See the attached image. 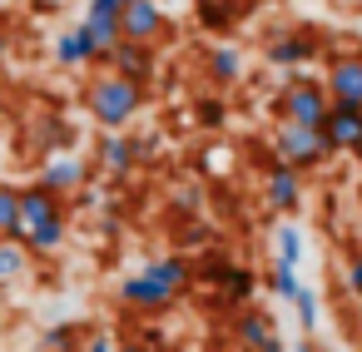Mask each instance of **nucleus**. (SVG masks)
Returning a JSON list of instances; mask_svg holds the SVG:
<instances>
[{
  "label": "nucleus",
  "mask_w": 362,
  "mask_h": 352,
  "mask_svg": "<svg viewBox=\"0 0 362 352\" xmlns=\"http://www.w3.org/2000/svg\"><path fill=\"white\" fill-rule=\"evenodd\" d=\"M204 65H209V80H214V85H233V80L243 75V50H238V45H214Z\"/></svg>",
  "instance_id": "obj_18"
},
{
  "label": "nucleus",
  "mask_w": 362,
  "mask_h": 352,
  "mask_svg": "<svg viewBox=\"0 0 362 352\" xmlns=\"http://www.w3.org/2000/svg\"><path fill=\"white\" fill-rule=\"evenodd\" d=\"M0 238H21V189L0 184Z\"/></svg>",
  "instance_id": "obj_21"
},
{
  "label": "nucleus",
  "mask_w": 362,
  "mask_h": 352,
  "mask_svg": "<svg viewBox=\"0 0 362 352\" xmlns=\"http://www.w3.org/2000/svg\"><path fill=\"white\" fill-rule=\"evenodd\" d=\"M322 134L332 139L337 154H362V110L357 105H332Z\"/></svg>",
  "instance_id": "obj_13"
},
{
  "label": "nucleus",
  "mask_w": 362,
  "mask_h": 352,
  "mask_svg": "<svg viewBox=\"0 0 362 352\" xmlns=\"http://www.w3.org/2000/svg\"><path fill=\"white\" fill-rule=\"evenodd\" d=\"M347 293L362 298V253H352V263H347Z\"/></svg>",
  "instance_id": "obj_28"
},
{
  "label": "nucleus",
  "mask_w": 362,
  "mask_h": 352,
  "mask_svg": "<svg viewBox=\"0 0 362 352\" xmlns=\"http://www.w3.org/2000/svg\"><path fill=\"white\" fill-rule=\"evenodd\" d=\"M199 124L218 129V124H223V105H218V100H204V105H199Z\"/></svg>",
  "instance_id": "obj_27"
},
{
  "label": "nucleus",
  "mask_w": 362,
  "mask_h": 352,
  "mask_svg": "<svg viewBox=\"0 0 362 352\" xmlns=\"http://www.w3.org/2000/svg\"><path fill=\"white\" fill-rule=\"evenodd\" d=\"M119 6H129V0H119Z\"/></svg>",
  "instance_id": "obj_35"
},
{
  "label": "nucleus",
  "mask_w": 362,
  "mask_h": 352,
  "mask_svg": "<svg viewBox=\"0 0 362 352\" xmlns=\"http://www.w3.org/2000/svg\"><path fill=\"white\" fill-rule=\"evenodd\" d=\"M263 55H268V65H278V70H298V65H308V60L317 55V35H308V30H283V35H273V40L263 45Z\"/></svg>",
  "instance_id": "obj_11"
},
{
  "label": "nucleus",
  "mask_w": 362,
  "mask_h": 352,
  "mask_svg": "<svg viewBox=\"0 0 362 352\" xmlns=\"http://www.w3.org/2000/svg\"><path fill=\"white\" fill-rule=\"evenodd\" d=\"M327 95H332V105H357L362 110V55H337L332 65H327Z\"/></svg>",
  "instance_id": "obj_12"
},
{
  "label": "nucleus",
  "mask_w": 362,
  "mask_h": 352,
  "mask_svg": "<svg viewBox=\"0 0 362 352\" xmlns=\"http://www.w3.org/2000/svg\"><path fill=\"white\" fill-rule=\"evenodd\" d=\"M119 352H149V347H139V342H124V347H119Z\"/></svg>",
  "instance_id": "obj_33"
},
{
  "label": "nucleus",
  "mask_w": 362,
  "mask_h": 352,
  "mask_svg": "<svg viewBox=\"0 0 362 352\" xmlns=\"http://www.w3.org/2000/svg\"><path fill=\"white\" fill-rule=\"evenodd\" d=\"M0 115H6V100H0Z\"/></svg>",
  "instance_id": "obj_34"
},
{
  "label": "nucleus",
  "mask_w": 362,
  "mask_h": 352,
  "mask_svg": "<svg viewBox=\"0 0 362 352\" xmlns=\"http://www.w3.org/2000/svg\"><path fill=\"white\" fill-rule=\"evenodd\" d=\"M55 218H65V199L60 194H50L45 184L21 189V238L35 233V228H45V223H55Z\"/></svg>",
  "instance_id": "obj_10"
},
{
  "label": "nucleus",
  "mask_w": 362,
  "mask_h": 352,
  "mask_svg": "<svg viewBox=\"0 0 362 352\" xmlns=\"http://www.w3.org/2000/svg\"><path fill=\"white\" fill-rule=\"evenodd\" d=\"M35 184H45V189H50V194H60V199H65V194H80V189L90 184V164H85L75 149H65V154H50Z\"/></svg>",
  "instance_id": "obj_7"
},
{
  "label": "nucleus",
  "mask_w": 362,
  "mask_h": 352,
  "mask_svg": "<svg viewBox=\"0 0 362 352\" xmlns=\"http://www.w3.org/2000/svg\"><path fill=\"white\" fill-rule=\"evenodd\" d=\"M273 248H278V263H293V268H298V258H303V233H298L293 223H283V228L273 233Z\"/></svg>",
  "instance_id": "obj_23"
},
{
  "label": "nucleus",
  "mask_w": 362,
  "mask_h": 352,
  "mask_svg": "<svg viewBox=\"0 0 362 352\" xmlns=\"http://www.w3.org/2000/svg\"><path fill=\"white\" fill-rule=\"evenodd\" d=\"M327 110H332L327 85H322V80H308V75H293V80L278 90V100H273V115H278V119L313 124V129L327 124Z\"/></svg>",
  "instance_id": "obj_4"
},
{
  "label": "nucleus",
  "mask_w": 362,
  "mask_h": 352,
  "mask_svg": "<svg viewBox=\"0 0 362 352\" xmlns=\"http://www.w3.org/2000/svg\"><path fill=\"white\" fill-rule=\"evenodd\" d=\"M144 100H149V85H139V80H129L119 70H105V75H95L85 85V110H90V119L100 129H124L144 110Z\"/></svg>",
  "instance_id": "obj_2"
},
{
  "label": "nucleus",
  "mask_w": 362,
  "mask_h": 352,
  "mask_svg": "<svg viewBox=\"0 0 362 352\" xmlns=\"http://www.w3.org/2000/svg\"><path fill=\"white\" fill-rule=\"evenodd\" d=\"M139 159H149V144L144 139H129L124 129H105V139H100V169L105 174L124 179Z\"/></svg>",
  "instance_id": "obj_8"
},
{
  "label": "nucleus",
  "mask_w": 362,
  "mask_h": 352,
  "mask_svg": "<svg viewBox=\"0 0 362 352\" xmlns=\"http://www.w3.org/2000/svg\"><path fill=\"white\" fill-rule=\"evenodd\" d=\"M268 293H273V298H283V303H293V298L303 293L298 268H293V263H273V268H268Z\"/></svg>",
  "instance_id": "obj_22"
},
{
  "label": "nucleus",
  "mask_w": 362,
  "mask_h": 352,
  "mask_svg": "<svg viewBox=\"0 0 362 352\" xmlns=\"http://www.w3.org/2000/svg\"><path fill=\"white\" fill-rule=\"evenodd\" d=\"M194 283V263L179 258V253H164V258H149L139 273H129L119 283V303L134 307V312H164L179 293H189Z\"/></svg>",
  "instance_id": "obj_1"
},
{
  "label": "nucleus",
  "mask_w": 362,
  "mask_h": 352,
  "mask_svg": "<svg viewBox=\"0 0 362 352\" xmlns=\"http://www.w3.org/2000/svg\"><path fill=\"white\" fill-rule=\"evenodd\" d=\"M75 144V129L60 119V115H50V119H40V134H35V149H45V154H65Z\"/></svg>",
  "instance_id": "obj_19"
},
{
  "label": "nucleus",
  "mask_w": 362,
  "mask_h": 352,
  "mask_svg": "<svg viewBox=\"0 0 362 352\" xmlns=\"http://www.w3.org/2000/svg\"><path fill=\"white\" fill-rule=\"evenodd\" d=\"M204 278L223 293V303H228V307H248V303H253V293H258V278H253L248 268H238V263H223V258H214V263L204 268Z\"/></svg>",
  "instance_id": "obj_9"
},
{
  "label": "nucleus",
  "mask_w": 362,
  "mask_h": 352,
  "mask_svg": "<svg viewBox=\"0 0 362 352\" xmlns=\"http://www.w3.org/2000/svg\"><path fill=\"white\" fill-rule=\"evenodd\" d=\"M30 268V248L21 238H0V283H16Z\"/></svg>",
  "instance_id": "obj_20"
},
{
  "label": "nucleus",
  "mask_w": 362,
  "mask_h": 352,
  "mask_svg": "<svg viewBox=\"0 0 362 352\" xmlns=\"http://www.w3.org/2000/svg\"><path fill=\"white\" fill-rule=\"evenodd\" d=\"M293 312H298L303 337H313V332H317V317H322V312H317V293H313V288H303V293L293 298Z\"/></svg>",
  "instance_id": "obj_24"
},
{
  "label": "nucleus",
  "mask_w": 362,
  "mask_h": 352,
  "mask_svg": "<svg viewBox=\"0 0 362 352\" xmlns=\"http://www.w3.org/2000/svg\"><path fill=\"white\" fill-rule=\"evenodd\" d=\"M263 204H268L273 213H298V209H303V174H298L293 164L273 159V164L263 169Z\"/></svg>",
  "instance_id": "obj_6"
},
{
  "label": "nucleus",
  "mask_w": 362,
  "mask_h": 352,
  "mask_svg": "<svg viewBox=\"0 0 362 352\" xmlns=\"http://www.w3.org/2000/svg\"><path fill=\"white\" fill-rule=\"evenodd\" d=\"M6 55H11V35L0 30V65H6Z\"/></svg>",
  "instance_id": "obj_32"
},
{
  "label": "nucleus",
  "mask_w": 362,
  "mask_h": 352,
  "mask_svg": "<svg viewBox=\"0 0 362 352\" xmlns=\"http://www.w3.org/2000/svg\"><path fill=\"white\" fill-rule=\"evenodd\" d=\"M75 342H80V337H75V327H65V322L45 332V347H50V352H70Z\"/></svg>",
  "instance_id": "obj_25"
},
{
  "label": "nucleus",
  "mask_w": 362,
  "mask_h": 352,
  "mask_svg": "<svg viewBox=\"0 0 362 352\" xmlns=\"http://www.w3.org/2000/svg\"><path fill=\"white\" fill-rule=\"evenodd\" d=\"M159 35H164V6L159 0H129L124 6V40L154 45Z\"/></svg>",
  "instance_id": "obj_14"
},
{
  "label": "nucleus",
  "mask_w": 362,
  "mask_h": 352,
  "mask_svg": "<svg viewBox=\"0 0 362 352\" xmlns=\"http://www.w3.org/2000/svg\"><path fill=\"white\" fill-rule=\"evenodd\" d=\"M293 352H322V347H317V342H313V337H303V342H298V347H293Z\"/></svg>",
  "instance_id": "obj_30"
},
{
  "label": "nucleus",
  "mask_w": 362,
  "mask_h": 352,
  "mask_svg": "<svg viewBox=\"0 0 362 352\" xmlns=\"http://www.w3.org/2000/svg\"><path fill=\"white\" fill-rule=\"evenodd\" d=\"M258 352H288V347H283V337H273V342H263Z\"/></svg>",
  "instance_id": "obj_31"
},
{
  "label": "nucleus",
  "mask_w": 362,
  "mask_h": 352,
  "mask_svg": "<svg viewBox=\"0 0 362 352\" xmlns=\"http://www.w3.org/2000/svg\"><path fill=\"white\" fill-rule=\"evenodd\" d=\"M110 70H119V75L149 85V80H154V45H134V40H124V45L110 55Z\"/></svg>",
  "instance_id": "obj_16"
},
{
  "label": "nucleus",
  "mask_w": 362,
  "mask_h": 352,
  "mask_svg": "<svg viewBox=\"0 0 362 352\" xmlns=\"http://www.w3.org/2000/svg\"><path fill=\"white\" fill-rule=\"evenodd\" d=\"M75 352H119V342H115L110 332H90V337H80Z\"/></svg>",
  "instance_id": "obj_26"
},
{
  "label": "nucleus",
  "mask_w": 362,
  "mask_h": 352,
  "mask_svg": "<svg viewBox=\"0 0 362 352\" xmlns=\"http://www.w3.org/2000/svg\"><path fill=\"white\" fill-rule=\"evenodd\" d=\"M55 65H60V70H90V65H100V55H95L85 25H70V30L55 35Z\"/></svg>",
  "instance_id": "obj_15"
},
{
  "label": "nucleus",
  "mask_w": 362,
  "mask_h": 352,
  "mask_svg": "<svg viewBox=\"0 0 362 352\" xmlns=\"http://www.w3.org/2000/svg\"><path fill=\"white\" fill-rule=\"evenodd\" d=\"M80 25H85V35L95 45L100 65H110V55L124 45V6H119V0H90Z\"/></svg>",
  "instance_id": "obj_5"
},
{
  "label": "nucleus",
  "mask_w": 362,
  "mask_h": 352,
  "mask_svg": "<svg viewBox=\"0 0 362 352\" xmlns=\"http://www.w3.org/2000/svg\"><path fill=\"white\" fill-rule=\"evenodd\" d=\"M273 154H278L283 164H293L298 174H308V169H322L337 149H332V139H327L322 129H313V124H293V119H278V129H273Z\"/></svg>",
  "instance_id": "obj_3"
},
{
  "label": "nucleus",
  "mask_w": 362,
  "mask_h": 352,
  "mask_svg": "<svg viewBox=\"0 0 362 352\" xmlns=\"http://www.w3.org/2000/svg\"><path fill=\"white\" fill-rule=\"evenodd\" d=\"M233 337H238L248 352H258L263 342H273V337H278V327H273V312H263V307H243V312L233 317Z\"/></svg>",
  "instance_id": "obj_17"
},
{
  "label": "nucleus",
  "mask_w": 362,
  "mask_h": 352,
  "mask_svg": "<svg viewBox=\"0 0 362 352\" xmlns=\"http://www.w3.org/2000/svg\"><path fill=\"white\" fill-rule=\"evenodd\" d=\"M174 204H179V209H199V189H179Z\"/></svg>",
  "instance_id": "obj_29"
}]
</instances>
